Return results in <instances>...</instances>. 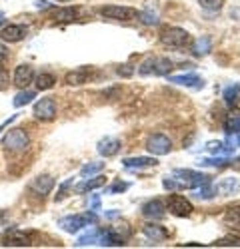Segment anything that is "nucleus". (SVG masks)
<instances>
[{"label": "nucleus", "instance_id": "39448f33", "mask_svg": "<svg viewBox=\"0 0 240 249\" xmlns=\"http://www.w3.org/2000/svg\"><path fill=\"white\" fill-rule=\"evenodd\" d=\"M172 70V62L168 58H148L140 64L138 72L142 76H168V72Z\"/></svg>", "mask_w": 240, "mask_h": 249}, {"label": "nucleus", "instance_id": "bb28decb", "mask_svg": "<svg viewBox=\"0 0 240 249\" xmlns=\"http://www.w3.org/2000/svg\"><path fill=\"white\" fill-rule=\"evenodd\" d=\"M238 100H240V82H238V84L228 86L224 90V102L228 104V106H236Z\"/></svg>", "mask_w": 240, "mask_h": 249}, {"label": "nucleus", "instance_id": "c03bdc74", "mask_svg": "<svg viewBox=\"0 0 240 249\" xmlns=\"http://www.w3.org/2000/svg\"><path fill=\"white\" fill-rule=\"evenodd\" d=\"M4 221V212H0V223Z\"/></svg>", "mask_w": 240, "mask_h": 249}, {"label": "nucleus", "instance_id": "a18cd8bd", "mask_svg": "<svg viewBox=\"0 0 240 249\" xmlns=\"http://www.w3.org/2000/svg\"><path fill=\"white\" fill-rule=\"evenodd\" d=\"M56 2H72V0H56Z\"/></svg>", "mask_w": 240, "mask_h": 249}, {"label": "nucleus", "instance_id": "cd10ccee", "mask_svg": "<svg viewBox=\"0 0 240 249\" xmlns=\"http://www.w3.org/2000/svg\"><path fill=\"white\" fill-rule=\"evenodd\" d=\"M224 223L230 225V227H236V230H240V205L230 207V210L226 212V215H224Z\"/></svg>", "mask_w": 240, "mask_h": 249}, {"label": "nucleus", "instance_id": "f8f14e48", "mask_svg": "<svg viewBox=\"0 0 240 249\" xmlns=\"http://www.w3.org/2000/svg\"><path fill=\"white\" fill-rule=\"evenodd\" d=\"M52 188H54V178L48 176V174H42V176L34 178L32 183H30V190H32L36 196H40V197L48 196V194L52 192Z\"/></svg>", "mask_w": 240, "mask_h": 249}, {"label": "nucleus", "instance_id": "aec40b11", "mask_svg": "<svg viewBox=\"0 0 240 249\" xmlns=\"http://www.w3.org/2000/svg\"><path fill=\"white\" fill-rule=\"evenodd\" d=\"M152 4H154V0H148L146 6H144V10L138 14L140 22L146 24V26H156V24H158V8L152 6Z\"/></svg>", "mask_w": 240, "mask_h": 249}, {"label": "nucleus", "instance_id": "58836bf2", "mask_svg": "<svg viewBox=\"0 0 240 249\" xmlns=\"http://www.w3.org/2000/svg\"><path fill=\"white\" fill-rule=\"evenodd\" d=\"M6 60H8V48L4 44H0V64L6 62Z\"/></svg>", "mask_w": 240, "mask_h": 249}, {"label": "nucleus", "instance_id": "e433bc0d", "mask_svg": "<svg viewBox=\"0 0 240 249\" xmlns=\"http://www.w3.org/2000/svg\"><path fill=\"white\" fill-rule=\"evenodd\" d=\"M70 185H72V179H68V181H64L62 185H60V192H58V196H56V201H60V199L64 197V194H66V190L70 188Z\"/></svg>", "mask_w": 240, "mask_h": 249}, {"label": "nucleus", "instance_id": "dca6fc26", "mask_svg": "<svg viewBox=\"0 0 240 249\" xmlns=\"http://www.w3.org/2000/svg\"><path fill=\"white\" fill-rule=\"evenodd\" d=\"M120 146H122V143H120L118 138H104L98 142V154L104 158H112L120 152Z\"/></svg>", "mask_w": 240, "mask_h": 249}, {"label": "nucleus", "instance_id": "412c9836", "mask_svg": "<svg viewBox=\"0 0 240 249\" xmlns=\"http://www.w3.org/2000/svg\"><path fill=\"white\" fill-rule=\"evenodd\" d=\"M142 231H144V235H146L148 239H152V241H164V239L168 237V231L164 230L162 225H158V223H146V225L142 227Z\"/></svg>", "mask_w": 240, "mask_h": 249}, {"label": "nucleus", "instance_id": "6e6552de", "mask_svg": "<svg viewBox=\"0 0 240 249\" xmlns=\"http://www.w3.org/2000/svg\"><path fill=\"white\" fill-rule=\"evenodd\" d=\"M32 112H34V118L40 122H52L56 118V104L52 98H40L34 104Z\"/></svg>", "mask_w": 240, "mask_h": 249}, {"label": "nucleus", "instance_id": "a878e982", "mask_svg": "<svg viewBox=\"0 0 240 249\" xmlns=\"http://www.w3.org/2000/svg\"><path fill=\"white\" fill-rule=\"evenodd\" d=\"M98 235H100V230H94V227H90V230L80 235L78 241H76V247H84V245H92V243H98Z\"/></svg>", "mask_w": 240, "mask_h": 249}, {"label": "nucleus", "instance_id": "b1692460", "mask_svg": "<svg viewBox=\"0 0 240 249\" xmlns=\"http://www.w3.org/2000/svg\"><path fill=\"white\" fill-rule=\"evenodd\" d=\"M104 181H106V178H102V176L90 178V179H86V181H82V183H78V185H76V192H78V194H84V192H92V190L100 188V185H104Z\"/></svg>", "mask_w": 240, "mask_h": 249}, {"label": "nucleus", "instance_id": "f704fd0d", "mask_svg": "<svg viewBox=\"0 0 240 249\" xmlns=\"http://www.w3.org/2000/svg\"><path fill=\"white\" fill-rule=\"evenodd\" d=\"M10 84V76H8V70L0 64V90H6Z\"/></svg>", "mask_w": 240, "mask_h": 249}, {"label": "nucleus", "instance_id": "20e7f679", "mask_svg": "<svg viewBox=\"0 0 240 249\" xmlns=\"http://www.w3.org/2000/svg\"><path fill=\"white\" fill-rule=\"evenodd\" d=\"M160 42H162L164 46H168V48H184V46L190 44V34L182 28L172 26V28L162 30V34H160Z\"/></svg>", "mask_w": 240, "mask_h": 249}, {"label": "nucleus", "instance_id": "2f4dec72", "mask_svg": "<svg viewBox=\"0 0 240 249\" xmlns=\"http://www.w3.org/2000/svg\"><path fill=\"white\" fill-rule=\"evenodd\" d=\"M34 100V92H20V94H16L14 96V106L16 108H22V106H26V104H30Z\"/></svg>", "mask_w": 240, "mask_h": 249}, {"label": "nucleus", "instance_id": "473e14b6", "mask_svg": "<svg viewBox=\"0 0 240 249\" xmlns=\"http://www.w3.org/2000/svg\"><path fill=\"white\" fill-rule=\"evenodd\" d=\"M224 130H226V134H238L240 132V118L238 116H230L224 122Z\"/></svg>", "mask_w": 240, "mask_h": 249}, {"label": "nucleus", "instance_id": "2eb2a0df", "mask_svg": "<svg viewBox=\"0 0 240 249\" xmlns=\"http://www.w3.org/2000/svg\"><path fill=\"white\" fill-rule=\"evenodd\" d=\"M164 212H166V205L158 199H152V201H146L142 205V215L148 217V219H162L164 217Z\"/></svg>", "mask_w": 240, "mask_h": 249}, {"label": "nucleus", "instance_id": "49530a36", "mask_svg": "<svg viewBox=\"0 0 240 249\" xmlns=\"http://www.w3.org/2000/svg\"><path fill=\"white\" fill-rule=\"evenodd\" d=\"M2 20H4V14H2V12H0V22H2Z\"/></svg>", "mask_w": 240, "mask_h": 249}, {"label": "nucleus", "instance_id": "a211bd4d", "mask_svg": "<svg viewBox=\"0 0 240 249\" xmlns=\"http://www.w3.org/2000/svg\"><path fill=\"white\" fill-rule=\"evenodd\" d=\"M90 74H92V70L86 68V66L76 68V70L66 74V84L68 86H82V84H86V80L90 78Z\"/></svg>", "mask_w": 240, "mask_h": 249}, {"label": "nucleus", "instance_id": "9b49d317", "mask_svg": "<svg viewBox=\"0 0 240 249\" xmlns=\"http://www.w3.org/2000/svg\"><path fill=\"white\" fill-rule=\"evenodd\" d=\"M168 82L170 84H176V86H184V88H194V90H200L204 86V80L196 76V74H180V76H168Z\"/></svg>", "mask_w": 240, "mask_h": 249}, {"label": "nucleus", "instance_id": "79ce46f5", "mask_svg": "<svg viewBox=\"0 0 240 249\" xmlns=\"http://www.w3.org/2000/svg\"><path fill=\"white\" fill-rule=\"evenodd\" d=\"M14 120H16V116H12V118H10L8 122H4V124H2V126H0V132H2V130H4L6 126H8V124H10V122H14Z\"/></svg>", "mask_w": 240, "mask_h": 249}, {"label": "nucleus", "instance_id": "f3484780", "mask_svg": "<svg viewBox=\"0 0 240 249\" xmlns=\"http://www.w3.org/2000/svg\"><path fill=\"white\" fill-rule=\"evenodd\" d=\"M122 163H124L126 170H144V168H154L158 161H156V158L138 156V158H126Z\"/></svg>", "mask_w": 240, "mask_h": 249}, {"label": "nucleus", "instance_id": "393cba45", "mask_svg": "<svg viewBox=\"0 0 240 249\" xmlns=\"http://www.w3.org/2000/svg\"><path fill=\"white\" fill-rule=\"evenodd\" d=\"M54 84H56V78L48 72H40L38 76H34V86L38 90H50Z\"/></svg>", "mask_w": 240, "mask_h": 249}, {"label": "nucleus", "instance_id": "4c0bfd02", "mask_svg": "<svg viewBox=\"0 0 240 249\" xmlns=\"http://www.w3.org/2000/svg\"><path fill=\"white\" fill-rule=\"evenodd\" d=\"M126 190H128V183H120V181H118V183L112 185L108 192H110V194H118V192H126Z\"/></svg>", "mask_w": 240, "mask_h": 249}, {"label": "nucleus", "instance_id": "5701e85b", "mask_svg": "<svg viewBox=\"0 0 240 249\" xmlns=\"http://www.w3.org/2000/svg\"><path fill=\"white\" fill-rule=\"evenodd\" d=\"M76 16H78L76 8H58V10L52 12V18L56 20V22H62V24L72 22V20H76Z\"/></svg>", "mask_w": 240, "mask_h": 249}, {"label": "nucleus", "instance_id": "c85d7f7f", "mask_svg": "<svg viewBox=\"0 0 240 249\" xmlns=\"http://www.w3.org/2000/svg\"><path fill=\"white\" fill-rule=\"evenodd\" d=\"M102 170H104V163L90 161V163H86V165H82V168H80V176H82V178H90V176H94V174H98V172H102Z\"/></svg>", "mask_w": 240, "mask_h": 249}, {"label": "nucleus", "instance_id": "6ab92c4d", "mask_svg": "<svg viewBox=\"0 0 240 249\" xmlns=\"http://www.w3.org/2000/svg\"><path fill=\"white\" fill-rule=\"evenodd\" d=\"M214 185H216V192L222 194V196H232V194L240 192V179L238 178H224Z\"/></svg>", "mask_w": 240, "mask_h": 249}, {"label": "nucleus", "instance_id": "9d476101", "mask_svg": "<svg viewBox=\"0 0 240 249\" xmlns=\"http://www.w3.org/2000/svg\"><path fill=\"white\" fill-rule=\"evenodd\" d=\"M2 245L4 247H28L32 243H30V237L24 231H20V230H16V227H12V230L2 233Z\"/></svg>", "mask_w": 240, "mask_h": 249}, {"label": "nucleus", "instance_id": "72a5a7b5", "mask_svg": "<svg viewBox=\"0 0 240 249\" xmlns=\"http://www.w3.org/2000/svg\"><path fill=\"white\" fill-rule=\"evenodd\" d=\"M230 160L228 158H204L200 161V165H214V168H222V165H228Z\"/></svg>", "mask_w": 240, "mask_h": 249}, {"label": "nucleus", "instance_id": "ea45409f", "mask_svg": "<svg viewBox=\"0 0 240 249\" xmlns=\"http://www.w3.org/2000/svg\"><path fill=\"white\" fill-rule=\"evenodd\" d=\"M98 207H100V197L94 196L92 197V203H90V212H98Z\"/></svg>", "mask_w": 240, "mask_h": 249}, {"label": "nucleus", "instance_id": "c756f323", "mask_svg": "<svg viewBox=\"0 0 240 249\" xmlns=\"http://www.w3.org/2000/svg\"><path fill=\"white\" fill-rule=\"evenodd\" d=\"M198 4L206 12H218V10H222L224 0H198Z\"/></svg>", "mask_w": 240, "mask_h": 249}, {"label": "nucleus", "instance_id": "7c9ffc66", "mask_svg": "<svg viewBox=\"0 0 240 249\" xmlns=\"http://www.w3.org/2000/svg\"><path fill=\"white\" fill-rule=\"evenodd\" d=\"M212 245H216V247H240V237L238 235H226V237H220L218 241H214Z\"/></svg>", "mask_w": 240, "mask_h": 249}, {"label": "nucleus", "instance_id": "ddd939ff", "mask_svg": "<svg viewBox=\"0 0 240 249\" xmlns=\"http://www.w3.org/2000/svg\"><path fill=\"white\" fill-rule=\"evenodd\" d=\"M34 82V68L30 64H20L14 70V86L18 88H26Z\"/></svg>", "mask_w": 240, "mask_h": 249}, {"label": "nucleus", "instance_id": "1a4fd4ad", "mask_svg": "<svg viewBox=\"0 0 240 249\" xmlns=\"http://www.w3.org/2000/svg\"><path fill=\"white\" fill-rule=\"evenodd\" d=\"M146 150L152 156H166L172 150V142L164 134H154V136H150L146 140Z\"/></svg>", "mask_w": 240, "mask_h": 249}, {"label": "nucleus", "instance_id": "4468645a", "mask_svg": "<svg viewBox=\"0 0 240 249\" xmlns=\"http://www.w3.org/2000/svg\"><path fill=\"white\" fill-rule=\"evenodd\" d=\"M26 26H20V24H8V26H4L2 30H0V38L4 40V42H10V44H14V42H20L24 36H26Z\"/></svg>", "mask_w": 240, "mask_h": 249}, {"label": "nucleus", "instance_id": "0eeeda50", "mask_svg": "<svg viewBox=\"0 0 240 249\" xmlns=\"http://www.w3.org/2000/svg\"><path fill=\"white\" fill-rule=\"evenodd\" d=\"M96 221V215L94 213H84V215H68V217H62L58 221V225L62 227L64 231L68 233H76L78 230L82 227H88V223H94Z\"/></svg>", "mask_w": 240, "mask_h": 249}, {"label": "nucleus", "instance_id": "a19ab883", "mask_svg": "<svg viewBox=\"0 0 240 249\" xmlns=\"http://www.w3.org/2000/svg\"><path fill=\"white\" fill-rule=\"evenodd\" d=\"M36 8L44 10V8H48V2H46V0H36Z\"/></svg>", "mask_w": 240, "mask_h": 249}, {"label": "nucleus", "instance_id": "c9c22d12", "mask_svg": "<svg viewBox=\"0 0 240 249\" xmlns=\"http://www.w3.org/2000/svg\"><path fill=\"white\" fill-rule=\"evenodd\" d=\"M118 76H124V78H130L132 74H134V68L130 66V64H122V66H118Z\"/></svg>", "mask_w": 240, "mask_h": 249}, {"label": "nucleus", "instance_id": "4be33fe9", "mask_svg": "<svg viewBox=\"0 0 240 249\" xmlns=\"http://www.w3.org/2000/svg\"><path fill=\"white\" fill-rule=\"evenodd\" d=\"M192 52L196 56H206L212 52V40L208 36H200L198 40H194L192 42Z\"/></svg>", "mask_w": 240, "mask_h": 249}, {"label": "nucleus", "instance_id": "423d86ee", "mask_svg": "<svg viewBox=\"0 0 240 249\" xmlns=\"http://www.w3.org/2000/svg\"><path fill=\"white\" fill-rule=\"evenodd\" d=\"M166 210L176 215V217H188L192 212H194V207L190 203V199H186L184 196H168V201H166Z\"/></svg>", "mask_w": 240, "mask_h": 249}, {"label": "nucleus", "instance_id": "f257e3e1", "mask_svg": "<svg viewBox=\"0 0 240 249\" xmlns=\"http://www.w3.org/2000/svg\"><path fill=\"white\" fill-rule=\"evenodd\" d=\"M172 178L178 185V190H194V188H198V185L210 181V176L194 172V170H174Z\"/></svg>", "mask_w": 240, "mask_h": 249}, {"label": "nucleus", "instance_id": "7ed1b4c3", "mask_svg": "<svg viewBox=\"0 0 240 249\" xmlns=\"http://www.w3.org/2000/svg\"><path fill=\"white\" fill-rule=\"evenodd\" d=\"M98 12H100V16H104V18H108V20H120V22H130V20H136L138 14H140L136 8L120 6V4H108V6H102Z\"/></svg>", "mask_w": 240, "mask_h": 249}, {"label": "nucleus", "instance_id": "37998d69", "mask_svg": "<svg viewBox=\"0 0 240 249\" xmlns=\"http://www.w3.org/2000/svg\"><path fill=\"white\" fill-rule=\"evenodd\" d=\"M184 245H186V247H198L200 243H194V241H190V243H184Z\"/></svg>", "mask_w": 240, "mask_h": 249}, {"label": "nucleus", "instance_id": "f03ea898", "mask_svg": "<svg viewBox=\"0 0 240 249\" xmlns=\"http://www.w3.org/2000/svg\"><path fill=\"white\" fill-rule=\"evenodd\" d=\"M28 143H30V138H28V134H26L22 128H14V130L6 132L4 138H2L4 150L14 152V154H16V152H24V150L28 148Z\"/></svg>", "mask_w": 240, "mask_h": 249}]
</instances>
